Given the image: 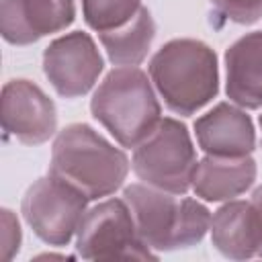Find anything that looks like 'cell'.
<instances>
[{"label": "cell", "mask_w": 262, "mask_h": 262, "mask_svg": "<svg viewBox=\"0 0 262 262\" xmlns=\"http://www.w3.org/2000/svg\"><path fill=\"white\" fill-rule=\"evenodd\" d=\"M127 172V156L88 125H68L53 141L51 174L72 182L88 199L115 192Z\"/></svg>", "instance_id": "6da1fadb"}, {"label": "cell", "mask_w": 262, "mask_h": 262, "mask_svg": "<svg viewBox=\"0 0 262 262\" xmlns=\"http://www.w3.org/2000/svg\"><path fill=\"white\" fill-rule=\"evenodd\" d=\"M123 199L131 209L141 239L151 250L194 246L211 229V215L199 201H178L174 192L151 184H131L125 188Z\"/></svg>", "instance_id": "7a4b0ae2"}, {"label": "cell", "mask_w": 262, "mask_h": 262, "mask_svg": "<svg viewBox=\"0 0 262 262\" xmlns=\"http://www.w3.org/2000/svg\"><path fill=\"white\" fill-rule=\"evenodd\" d=\"M149 76L168 108L192 115L217 92V57L201 41L174 39L154 55Z\"/></svg>", "instance_id": "3957f363"}, {"label": "cell", "mask_w": 262, "mask_h": 262, "mask_svg": "<svg viewBox=\"0 0 262 262\" xmlns=\"http://www.w3.org/2000/svg\"><path fill=\"white\" fill-rule=\"evenodd\" d=\"M90 108L123 147L139 145L162 119L154 88L135 66L113 70L96 88Z\"/></svg>", "instance_id": "277c9868"}, {"label": "cell", "mask_w": 262, "mask_h": 262, "mask_svg": "<svg viewBox=\"0 0 262 262\" xmlns=\"http://www.w3.org/2000/svg\"><path fill=\"white\" fill-rule=\"evenodd\" d=\"M196 156L190 135L176 119H160L156 129L133 151L135 174L156 188L184 194L192 184Z\"/></svg>", "instance_id": "5b68a950"}, {"label": "cell", "mask_w": 262, "mask_h": 262, "mask_svg": "<svg viewBox=\"0 0 262 262\" xmlns=\"http://www.w3.org/2000/svg\"><path fill=\"white\" fill-rule=\"evenodd\" d=\"M78 254L86 260H131L154 258L141 239L125 199H108L88 209L76 231Z\"/></svg>", "instance_id": "8992f818"}, {"label": "cell", "mask_w": 262, "mask_h": 262, "mask_svg": "<svg viewBox=\"0 0 262 262\" xmlns=\"http://www.w3.org/2000/svg\"><path fill=\"white\" fill-rule=\"evenodd\" d=\"M88 196L72 182L49 174L29 186L23 215L33 231L51 246L68 244L86 213Z\"/></svg>", "instance_id": "52a82bcc"}, {"label": "cell", "mask_w": 262, "mask_h": 262, "mask_svg": "<svg viewBox=\"0 0 262 262\" xmlns=\"http://www.w3.org/2000/svg\"><path fill=\"white\" fill-rule=\"evenodd\" d=\"M43 70L53 88L66 96L86 94L102 72V57L86 33H70L55 39L43 53Z\"/></svg>", "instance_id": "ba28073f"}, {"label": "cell", "mask_w": 262, "mask_h": 262, "mask_svg": "<svg viewBox=\"0 0 262 262\" xmlns=\"http://www.w3.org/2000/svg\"><path fill=\"white\" fill-rule=\"evenodd\" d=\"M0 117L4 131L27 145L47 141L57 125L51 98L29 80H12L4 84Z\"/></svg>", "instance_id": "9c48e42d"}, {"label": "cell", "mask_w": 262, "mask_h": 262, "mask_svg": "<svg viewBox=\"0 0 262 262\" xmlns=\"http://www.w3.org/2000/svg\"><path fill=\"white\" fill-rule=\"evenodd\" d=\"M74 14V0H2V37L14 45H27L66 29Z\"/></svg>", "instance_id": "30bf717a"}, {"label": "cell", "mask_w": 262, "mask_h": 262, "mask_svg": "<svg viewBox=\"0 0 262 262\" xmlns=\"http://www.w3.org/2000/svg\"><path fill=\"white\" fill-rule=\"evenodd\" d=\"M199 145L209 156L244 158L254 149V127L250 117L227 102L217 104L194 123Z\"/></svg>", "instance_id": "8fae6325"}, {"label": "cell", "mask_w": 262, "mask_h": 262, "mask_svg": "<svg viewBox=\"0 0 262 262\" xmlns=\"http://www.w3.org/2000/svg\"><path fill=\"white\" fill-rule=\"evenodd\" d=\"M211 237L215 248L235 260L260 256L262 252V215L252 201H233L223 205L211 217Z\"/></svg>", "instance_id": "7c38bea8"}, {"label": "cell", "mask_w": 262, "mask_h": 262, "mask_svg": "<svg viewBox=\"0 0 262 262\" xmlns=\"http://www.w3.org/2000/svg\"><path fill=\"white\" fill-rule=\"evenodd\" d=\"M227 94L244 108L262 106V31L237 39L225 53Z\"/></svg>", "instance_id": "4fadbf2b"}, {"label": "cell", "mask_w": 262, "mask_h": 262, "mask_svg": "<svg viewBox=\"0 0 262 262\" xmlns=\"http://www.w3.org/2000/svg\"><path fill=\"white\" fill-rule=\"evenodd\" d=\"M256 178V164L250 156L221 158L209 156L201 160L192 174V188L205 201H225L242 194Z\"/></svg>", "instance_id": "5bb4252c"}, {"label": "cell", "mask_w": 262, "mask_h": 262, "mask_svg": "<svg viewBox=\"0 0 262 262\" xmlns=\"http://www.w3.org/2000/svg\"><path fill=\"white\" fill-rule=\"evenodd\" d=\"M98 35L111 61H115L117 66H137L149 51L156 35V25L149 10L141 6L129 23Z\"/></svg>", "instance_id": "9a60e30c"}, {"label": "cell", "mask_w": 262, "mask_h": 262, "mask_svg": "<svg viewBox=\"0 0 262 262\" xmlns=\"http://www.w3.org/2000/svg\"><path fill=\"white\" fill-rule=\"evenodd\" d=\"M141 8V0H82L86 23L98 31H113L129 23Z\"/></svg>", "instance_id": "2e32d148"}, {"label": "cell", "mask_w": 262, "mask_h": 262, "mask_svg": "<svg viewBox=\"0 0 262 262\" xmlns=\"http://www.w3.org/2000/svg\"><path fill=\"white\" fill-rule=\"evenodd\" d=\"M213 8L239 25L254 23L262 16V0H211Z\"/></svg>", "instance_id": "e0dca14e"}, {"label": "cell", "mask_w": 262, "mask_h": 262, "mask_svg": "<svg viewBox=\"0 0 262 262\" xmlns=\"http://www.w3.org/2000/svg\"><path fill=\"white\" fill-rule=\"evenodd\" d=\"M18 246H20L18 221L8 209H4L2 217H0V258L4 262H8L18 252Z\"/></svg>", "instance_id": "ac0fdd59"}, {"label": "cell", "mask_w": 262, "mask_h": 262, "mask_svg": "<svg viewBox=\"0 0 262 262\" xmlns=\"http://www.w3.org/2000/svg\"><path fill=\"white\" fill-rule=\"evenodd\" d=\"M252 203L258 207V211H260V215H262V186L252 194ZM260 256H262V252H260Z\"/></svg>", "instance_id": "d6986e66"}, {"label": "cell", "mask_w": 262, "mask_h": 262, "mask_svg": "<svg viewBox=\"0 0 262 262\" xmlns=\"http://www.w3.org/2000/svg\"><path fill=\"white\" fill-rule=\"evenodd\" d=\"M260 125H262V119H260Z\"/></svg>", "instance_id": "ffe728a7"}]
</instances>
